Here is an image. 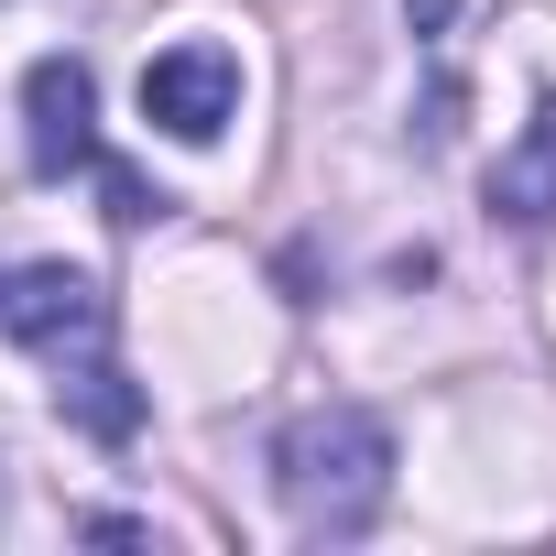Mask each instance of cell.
Masks as SVG:
<instances>
[{
    "instance_id": "cell-6",
    "label": "cell",
    "mask_w": 556,
    "mask_h": 556,
    "mask_svg": "<svg viewBox=\"0 0 556 556\" xmlns=\"http://www.w3.org/2000/svg\"><path fill=\"white\" fill-rule=\"evenodd\" d=\"M491 207L523 218V229H556V99L502 142V164H491Z\"/></svg>"
},
{
    "instance_id": "cell-3",
    "label": "cell",
    "mask_w": 556,
    "mask_h": 556,
    "mask_svg": "<svg viewBox=\"0 0 556 556\" xmlns=\"http://www.w3.org/2000/svg\"><path fill=\"white\" fill-rule=\"evenodd\" d=\"M240 110V55L229 45H164L142 66V121L175 131V142H218Z\"/></svg>"
},
{
    "instance_id": "cell-2",
    "label": "cell",
    "mask_w": 556,
    "mask_h": 556,
    "mask_svg": "<svg viewBox=\"0 0 556 556\" xmlns=\"http://www.w3.org/2000/svg\"><path fill=\"white\" fill-rule=\"evenodd\" d=\"M0 339H23L45 371L77 361V350H110V295H99V273H77V262H23V273H0Z\"/></svg>"
},
{
    "instance_id": "cell-4",
    "label": "cell",
    "mask_w": 556,
    "mask_h": 556,
    "mask_svg": "<svg viewBox=\"0 0 556 556\" xmlns=\"http://www.w3.org/2000/svg\"><path fill=\"white\" fill-rule=\"evenodd\" d=\"M23 153H34V175L99 164V77H88V55H34V77H23Z\"/></svg>"
},
{
    "instance_id": "cell-5",
    "label": "cell",
    "mask_w": 556,
    "mask_h": 556,
    "mask_svg": "<svg viewBox=\"0 0 556 556\" xmlns=\"http://www.w3.org/2000/svg\"><path fill=\"white\" fill-rule=\"evenodd\" d=\"M55 415L77 437H99V447H131L142 437V382L110 350H77V361H55Z\"/></svg>"
},
{
    "instance_id": "cell-7",
    "label": "cell",
    "mask_w": 556,
    "mask_h": 556,
    "mask_svg": "<svg viewBox=\"0 0 556 556\" xmlns=\"http://www.w3.org/2000/svg\"><path fill=\"white\" fill-rule=\"evenodd\" d=\"M88 175H99V197H110V218H121V229H153V218H175V197H164V186H142L131 164H110V153H99Z\"/></svg>"
},
{
    "instance_id": "cell-1",
    "label": "cell",
    "mask_w": 556,
    "mask_h": 556,
    "mask_svg": "<svg viewBox=\"0 0 556 556\" xmlns=\"http://www.w3.org/2000/svg\"><path fill=\"white\" fill-rule=\"evenodd\" d=\"M273 491H285L306 545H350L393 502V426L371 404H306L273 437Z\"/></svg>"
}]
</instances>
